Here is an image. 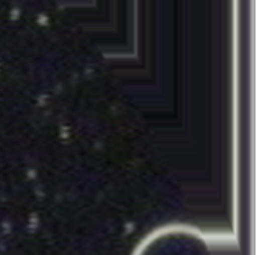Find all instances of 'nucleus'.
<instances>
[{"instance_id":"1","label":"nucleus","mask_w":257,"mask_h":255,"mask_svg":"<svg viewBox=\"0 0 257 255\" xmlns=\"http://www.w3.org/2000/svg\"><path fill=\"white\" fill-rule=\"evenodd\" d=\"M133 255H241V251L233 239L191 225L172 224L148 234Z\"/></svg>"}]
</instances>
